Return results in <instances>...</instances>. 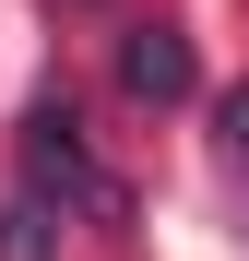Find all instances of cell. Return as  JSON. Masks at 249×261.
I'll return each mask as SVG.
<instances>
[{
    "label": "cell",
    "mask_w": 249,
    "mask_h": 261,
    "mask_svg": "<svg viewBox=\"0 0 249 261\" xmlns=\"http://www.w3.org/2000/svg\"><path fill=\"white\" fill-rule=\"evenodd\" d=\"M24 202H48V214H95V226H131V190L95 166L71 95H36V107H24Z\"/></svg>",
    "instance_id": "1"
},
{
    "label": "cell",
    "mask_w": 249,
    "mask_h": 261,
    "mask_svg": "<svg viewBox=\"0 0 249 261\" xmlns=\"http://www.w3.org/2000/svg\"><path fill=\"white\" fill-rule=\"evenodd\" d=\"M119 95L131 107H190L202 95V60L178 24H119Z\"/></svg>",
    "instance_id": "2"
},
{
    "label": "cell",
    "mask_w": 249,
    "mask_h": 261,
    "mask_svg": "<svg viewBox=\"0 0 249 261\" xmlns=\"http://www.w3.org/2000/svg\"><path fill=\"white\" fill-rule=\"evenodd\" d=\"M214 130H226V154H237V166H249V83H237V95H226V107H214Z\"/></svg>",
    "instance_id": "4"
},
{
    "label": "cell",
    "mask_w": 249,
    "mask_h": 261,
    "mask_svg": "<svg viewBox=\"0 0 249 261\" xmlns=\"http://www.w3.org/2000/svg\"><path fill=\"white\" fill-rule=\"evenodd\" d=\"M0 261H60V214L12 190V202H0Z\"/></svg>",
    "instance_id": "3"
}]
</instances>
